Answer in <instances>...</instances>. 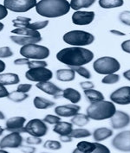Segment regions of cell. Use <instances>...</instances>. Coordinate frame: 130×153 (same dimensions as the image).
<instances>
[{
  "label": "cell",
  "instance_id": "836d02e7",
  "mask_svg": "<svg viewBox=\"0 0 130 153\" xmlns=\"http://www.w3.org/2000/svg\"><path fill=\"white\" fill-rule=\"evenodd\" d=\"M70 69L74 70L75 73H77L78 74H80L85 79H90L91 77V74L90 72L85 68H83L82 66H78V67H70Z\"/></svg>",
  "mask_w": 130,
  "mask_h": 153
},
{
  "label": "cell",
  "instance_id": "9a60e30c",
  "mask_svg": "<svg viewBox=\"0 0 130 153\" xmlns=\"http://www.w3.org/2000/svg\"><path fill=\"white\" fill-rule=\"evenodd\" d=\"M26 119L25 117H12L6 121V130L10 132H25V123Z\"/></svg>",
  "mask_w": 130,
  "mask_h": 153
},
{
  "label": "cell",
  "instance_id": "7402d4cb",
  "mask_svg": "<svg viewBox=\"0 0 130 153\" xmlns=\"http://www.w3.org/2000/svg\"><path fill=\"white\" fill-rule=\"evenodd\" d=\"M63 97L67 99L68 100H69L70 102H72L73 104H76L81 100V94L75 90V89L69 88L64 90L63 92Z\"/></svg>",
  "mask_w": 130,
  "mask_h": 153
},
{
  "label": "cell",
  "instance_id": "f907efd6",
  "mask_svg": "<svg viewBox=\"0 0 130 153\" xmlns=\"http://www.w3.org/2000/svg\"><path fill=\"white\" fill-rule=\"evenodd\" d=\"M20 148H21V151H23L24 152L26 153H31L36 151V149L34 147H31V146H25V147H20Z\"/></svg>",
  "mask_w": 130,
  "mask_h": 153
},
{
  "label": "cell",
  "instance_id": "30bf717a",
  "mask_svg": "<svg viewBox=\"0 0 130 153\" xmlns=\"http://www.w3.org/2000/svg\"><path fill=\"white\" fill-rule=\"evenodd\" d=\"M110 100L113 103L119 105L130 104V87H122L115 90L111 94Z\"/></svg>",
  "mask_w": 130,
  "mask_h": 153
},
{
  "label": "cell",
  "instance_id": "d6a6232c",
  "mask_svg": "<svg viewBox=\"0 0 130 153\" xmlns=\"http://www.w3.org/2000/svg\"><path fill=\"white\" fill-rule=\"evenodd\" d=\"M31 19L29 17H24V16H18L12 20L13 25L16 28H22V27H27L31 24Z\"/></svg>",
  "mask_w": 130,
  "mask_h": 153
},
{
  "label": "cell",
  "instance_id": "f6af8a7d",
  "mask_svg": "<svg viewBox=\"0 0 130 153\" xmlns=\"http://www.w3.org/2000/svg\"><path fill=\"white\" fill-rule=\"evenodd\" d=\"M8 15V10L5 8L3 4H0V20L5 18Z\"/></svg>",
  "mask_w": 130,
  "mask_h": 153
},
{
  "label": "cell",
  "instance_id": "7a4b0ae2",
  "mask_svg": "<svg viewBox=\"0 0 130 153\" xmlns=\"http://www.w3.org/2000/svg\"><path fill=\"white\" fill-rule=\"evenodd\" d=\"M70 10V4L66 0H41L36 5L37 12L44 17L64 16Z\"/></svg>",
  "mask_w": 130,
  "mask_h": 153
},
{
  "label": "cell",
  "instance_id": "ba28073f",
  "mask_svg": "<svg viewBox=\"0 0 130 153\" xmlns=\"http://www.w3.org/2000/svg\"><path fill=\"white\" fill-rule=\"evenodd\" d=\"M25 77L31 81L45 82L49 81L53 77V73L46 68H37L28 70L25 74Z\"/></svg>",
  "mask_w": 130,
  "mask_h": 153
},
{
  "label": "cell",
  "instance_id": "e575fe53",
  "mask_svg": "<svg viewBox=\"0 0 130 153\" xmlns=\"http://www.w3.org/2000/svg\"><path fill=\"white\" fill-rule=\"evenodd\" d=\"M49 24V21H39V22H36V23H33V24H30L27 28L28 29H31V30H42V29H44L47 25Z\"/></svg>",
  "mask_w": 130,
  "mask_h": 153
},
{
  "label": "cell",
  "instance_id": "e0dca14e",
  "mask_svg": "<svg viewBox=\"0 0 130 153\" xmlns=\"http://www.w3.org/2000/svg\"><path fill=\"white\" fill-rule=\"evenodd\" d=\"M80 106L77 105H59L55 108V113L59 117H73L80 111Z\"/></svg>",
  "mask_w": 130,
  "mask_h": 153
},
{
  "label": "cell",
  "instance_id": "cb8c5ba5",
  "mask_svg": "<svg viewBox=\"0 0 130 153\" xmlns=\"http://www.w3.org/2000/svg\"><path fill=\"white\" fill-rule=\"evenodd\" d=\"M57 77L61 81H72L75 77V72L72 69H59L57 71Z\"/></svg>",
  "mask_w": 130,
  "mask_h": 153
},
{
  "label": "cell",
  "instance_id": "5b68a950",
  "mask_svg": "<svg viewBox=\"0 0 130 153\" xmlns=\"http://www.w3.org/2000/svg\"><path fill=\"white\" fill-rule=\"evenodd\" d=\"M94 70L100 74H110L119 71L121 68L120 62L110 56H103L98 58L93 64Z\"/></svg>",
  "mask_w": 130,
  "mask_h": 153
},
{
  "label": "cell",
  "instance_id": "5bb4252c",
  "mask_svg": "<svg viewBox=\"0 0 130 153\" xmlns=\"http://www.w3.org/2000/svg\"><path fill=\"white\" fill-rule=\"evenodd\" d=\"M94 11H75L72 15V22L75 25H88L95 19Z\"/></svg>",
  "mask_w": 130,
  "mask_h": 153
},
{
  "label": "cell",
  "instance_id": "7bdbcfd3",
  "mask_svg": "<svg viewBox=\"0 0 130 153\" xmlns=\"http://www.w3.org/2000/svg\"><path fill=\"white\" fill-rule=\"evenodd\" d=\"M32 88V86L31 84H20L17 88H16V91L18 92H21V93H25V94H27L31 89Z\"/></svg>",
  "mask_w": 130,
  "mask_h": 153
},
{
  "label": "cell",
  "instance_id": "484cf974",
  "mask_svg": "<svg viewBox=\"0 0 130 153\" xmlns=\"http://www.w3.org/2000/svg\"><path fill=\"white\" fill-rule=\"evenodd\" d=\"M84 94H85L86 98L88 99V100L91 103L104 100V95L101 92L93 88L89 89V90H84Z\"/></svg>",
  "mask_w": 130,
  "mask_h": 153
},
{
  "label": "cell",
  "instance_id": "11a10c76",
  "mask_svg": "<svg viewBox=\"0 0 130 153\" xmlns=\"http://www.w3.org/2000/svg\"><path fill=\"white\" fill-rule=\"evenodd\" d=\"M4 114L0 111V120H4Z\"/></svg>",
  "mask_w": 130,
  "mask_h": 153
},
{
  "label": "cell",
  "instance_id": "ffe728a7",
  "mask_svg": "<svg viewBox=\"0 0 130 153\" xmlns=\"http://www.w3.org/2000/svg\"><path fill=\"white\" fill-rule=\"evenodd\" d=\"M20 81L19 76L16 74L7 73V74H0V84L4 86L7 85H15Z\"/></svg>",
  "mask_w": 130,
  "mask_h": 153
},
{
  "label": "cell",
  "instance_id": "f35d334b",
  "mask_svg": "<svg viewBox=\"0 0 130 153\" xmlns=\"http://www.w3.org/2000/svg\"><path fill=\"white\" fill-rule=\"evenodd\" d=\"M119 19L122 24L130 26V11L125 10V11L122 12L119 16Z\"/></svg>",
  "mask_w": 130,
  "mask_h": 153
},
{
  "label": "cell",
  "instance_id": "8992f818",
  "mask_svg": "<svg viewBox=\"0 0 130 153\" xmlns=\"http://www.w3.org/2000/svg\"><path fill=\"white\" fill-rule=\"evenodd\" d=\"M20 54L28 59L43 60L49 56V50L47 47L38 44H30L23 46L20 49Z\"/></svg>",
  "mask_w": 130,
  "mask_h": 153
},
{
  "label": "cell",
  "instance_id": "d4e9b609",
  "mask_svg": "<svg viewBox=\"0 0 130 153\" xmlns=\"http://www.w3.org/2000/svg\"><path fill=\"white\" fill-rule=\"evenodd\" d=\"M12 34H16L23 36H29V37H36L39 38L41 37V34L38 31L33 30L31 29H28L27 27H22V28H16L11 31Z\"/></svg>",
  "mask_w": 130,
  "mask_h": 153
},
{
  "label": "cell",
  "instance_id": "816d5d0a",
  "mask_svg": "<svg viewBox=\"0 0 130 153\" xmlns=\"http://www.w3.org/2000/svg\"><path fill=\"white\" fill-rule=\"evenodd\" d=\"M110 33L114 34L115 36H124L126 34L125 33L122 32V31H119V30H110Z\"/></svg>",
  "mask_w": 130,
  "mask_h": 153
},
{
  "label": "cell",
  "instance_id": "9f6ffc18",
  "mask_svg": "<svg viewBox=\"0 0 130 153\" xmlns=\"http://www.w3.org/2000/svg\"><path fill=\"white\" fill-rule=\"evenodd\" d=\"M4 27V25L3 24V23H1V22H0V32H1L2 30H3Z\"/></svg>",
  "mask_w": 130,
  "mask_h": 153
},
{
  "label": "cell",
  "instance_id": "52a82bcc",
  "mask_svg": "<svg viewBox=\"0 0 130 153\" xmlns=\"http://www.w3.org/2000/svg\"><path fill=\"white\" fill-rule=\"evenodd\" d=\"M36 0H4V6L14 12H26L36 7Z\"/></svg>",
  "mask_w": 130,
  "mask_h": 153
},
{
  "label": "cell",
  "instance_id": "6da1fadb",
  "mask_svg": "<svg viewBox=\"0 0 130 153\" xmlns=\"http://www.w3.org/2000/svg\"><path fill=\"white\" fill-rule=\"evenodd\" d=\"M57 60L70 67H78L90 63L94 58V53L81 47H69L60 50L57 55Z\"/></svg>",
  "mask_w": 130,
  "mask_h": 153
},
{
  "label": "cell",
  "instance_id": "83f0119b",
  "mask_svg": "<svg viewBox=\"0 0 130 153\" xmlns=\"http://www.w3.org/2000/svg\"><path fill=\"white\" fill-rule=\"evenodd\" d=\"M33 103H34L35 107L37 109H48L55 105L54 102L50 101L49 100H46L44 98H42V97H36L34 99Z\"/></svg>",
  "mask_w": 130,
  "mask_h": 153
},
{
  "label": "cell",
  "instance_id": "4316f807",
  "mask_svg": "<svg viewBox=\"0 0 130 153\" xmlns=\"http://www.w3.org/2000/svg\"><path fill=\"white\" fill-rule=\"evenodd\" d=\"M70 8L75 10H79L82 8H89L95 4V0H72L70 3Z\"/></svg>",
  "mask_w": 130,
  "mask_h": 153
},
{
  "label": "cell",
  "instance_id": "c3c4849f",
  "mask_svg": "<svg viewBox=\"0 0 130 153\" xmlns=\"http://www.w3.org/2000/svg\"><path fill=\"white\" fill-rule=\"evenodd\" d=\"M8 90L6 89V88L4 85L0 84V98H4V97H8L9 95Z\"/></svg>",
  "mask_w": 130,
  "mask_h": 153
},
{
  "label": "cell",
  "instance_id": "d6986e66",
  "mask_svg": "<svg viewBox=\"0 0 130 153\" xmlns=\"http://www.w3.org/2000/svg\"><path fill=\"white\" fill-rule=\"evenodd\" d=\"M73 130V126L72 123H69V122H58L56 124V126H54L53 131L59 134L60 136L62 135H69L70 132Z\"/></svg>",
  "mask_w": 130,
  "mask_h": 153
},
{
  "label": "cell",
  "instance_id": "44dd1931",
  "mask_svg": "<svg viewBox=\"0 0 130 153\" xmlns=\"http://www.w3.org/2000/svg\"><path fill=\"white\" fill-rule=\"evenodd\" d=\"M76 149L74 151V153L75 152H96V143H90L87 141H81L79 142L76 145Z\"/></svg>",
  "mask_w": 130,
  "mask_h": 153
},
{
  "label": "cell",
  "instance_id": "60d3db41",
  "mask_svg": "<svg viewBox=\"0 0 130 153\" xmlns=\"http://www.w3.org/2000/svg\"><path fill=\"white\" fill-rule=\"evenodd\" d=\"M13 56V52L9 47L0 48V58H8Z\"/></svg>",
  "mask_w": 130,
  "mask_h": 153
},
{
  "label": "cell",
  "instance_id": "4dcf8cb0",
  "mask_svg": "<svg viewBox=\"0 0 130 153\" xmlns=\"http://www.w3.org/2000/svg\"><path fill=\"white\" fill-rule=\"evenodd\" d=\"M28 97H29V95L27 94L21 93L18 91H14V92H11L9 94L8 99L14 101V102H22V101L25 100Z\"/></svg>",
  "mask_w": 130,
  "mask_h": 153
},
{
  "label": "cell",
  "instance_id": "f5cc1de1",
  "mask_svg": "<svg viewBox=\"0 0 130 153\" xmlns=\"http://www.w3.org/2000/svg\"><path fill=\"white\" fill-rule=\"evenodd\" d=\"M123 76L125 77V79L130 81V69L129 70H127L126 72L123 73Z\"/></svg>",
  "mask_w": 130,
  "mask_h": 153
},
{
  "label": "cell",
  "instance_id": "9c48e42d",
  "mask_svg": "<svg viewBox=\"0 0 130 153\" xmlns=\"http://www.w3.org/2000/svg\"><path fill=\"white\" fill-rule=\"evenodd\" d=\"M25 128L26 133H29L31 136L35 137H43L48 131V127L45 125V122L38 119H34L29 121Z\"/></svg>",
  "mask_w": 130,
  "mask_h": 153
},
{
  "label": "cell",
  "instance_id": "ab89813d",
  "mask_svg": "<svg viewBox=\"0 0 130 153\" xmlns=\"http://www.w3.org/2000/svg\"><path fill=\"white\" fill-rule=\"evenodd\" d=\"M43 120L44 121L45 123H48V124H57L58 122H60L61 121V119H60V117L57 115H51V114H49V115H46L45 116V118Z\"/></svg>",
  "mask_w": 130,
  "mask_h": 153
},
{
  "label": "cell",
  "instance_id": "f1b7e54d",
  "mask_svg": "<svg viewBox=\"0 0 130 153\" xmlns=\"http://www.w3.org/2000/svg\"><path fill=\"white\" fill-rule=\"evenodd\" d=\"M90 117L87 114L83 113H77L76 115L73 116V119H71V123L77 126H84L90 122Z\"/></svg>",
  "mask_w": 130,
  "mask_h": 153
},
{
  "label": "cell",
  "instance_id": "8fae6325",
  "mask_svg": "<svg viewBox=\"0 0 130 153\" xmlns=\"http://www.w3.org/2000/svg\"><path fill=\"white\" fill-rule=\"evenodd\" d=\"M115 149L122 152H130V131H125L117 134L112 141Z\"/></svg>",
  "mask_w": 130,
  "mask_h": 153
},
{
  "label": "cell",
  "instance_id": "f546056e",
  "mask_svg": "<svg viewBox=\"0 0 130 153\" xmlns=\"http://www.w3.org/2000/svg\"><path fill=\"white\" fill-rule=\"evenodd\" d=\"M124 2L122 0H100L99 5L103 9H113L121 7Z\"/></svg>",
  "mask_w": 130,
  "mask_h": 153
},
{
  "label": "cell",
  "instance_id": "681fc988",
  "mask_svg": "<svg viewBox=\"0 0 130 153\" xmlns=\"http://www.w3.org/2000/svg\"><path fill=\"white\" fill-rule=\"evenodd\" d=\"M60 140L64 143H69L72 141V137L69 135H62L60 136Z\"/></svg>",
  "mask_w": 130,
  "mask_h": 153
},
{
  "label": "cell",
  "instance_id": "6f0895ef",
  "mask_svg": "<svg viewBox=\"0 0 130 153\" xmlns=\"http://www.w3.org/2000/svg\"><path fill=\"white\" fill-rule=\"evenodd\" d=\"M4 129L3 127H1V126H0V136L3 134V132H4Z\"/></svg>",
  "mask_w": 130,
  "mask_h": 153
},
{
  "label": "cell",
  "instance_id": "74e56055",
  "mask_svg": "<svg viewBox=\"0 0 130 153\" xmlns=\"http://www.w3.org/2000/svg\"><path fill=\"white\" fill-rule=\"evenodd\" d=\"M47 65H48L47 62L44 61L35 60V61H31L28 64V67L30 69H32V68H46Z\"/></svg>",
  "mask_w": 130,
  "mask_h": 153
},
{
  "label": "cell",
  "instance_id": "db71d44e",
  "mask_svg": "<svg viewBox=\"0 0 130 153\" xmlns=\"http://www.w3.org/2000/svg\"><path fill=\"white\" fill-rule=\"evenodd\" d=\"M5 69V63L0 60V73H2L4 70Z\"/></svg>",
  "mask_w": 130,
  "mask_h": 153
},
{
  "label": "cell",
  "instance_id": "b9f144b4",
  "mask_svg": "<svg viewBox=\"0 0 130 153\" xmlns=\"http://www.w3.org/2000/svg\"><path fill=\"white\" fill-rule=\"evenodd\" d=\"M26 143L29 145H39L42 143V139L39 137L31 136L26 138Z\"/></svg>",
  "mask_w": 130,
  "mask_h": 153
},
{
  "label": "cell",
  "instance_id": "7c38bea8",
  "mask_svg": "<svg viewBox=\"0 0 130 153\" xmlns=\"http://www.w3.org/2000/svg\"><path fill=\"white\" fill-rule=\"evenodd\" d=\"M23 144V137L19 132H11L0 141V148H20Z\"/></svg>",
  "mask_w": 130,
  "mask_h": 153
},
{
  "label": "cell",
  "instance_id": "1f68e13d",
  "mask_svg": "<svg viewBox=\"0 0 130 153\" xmlns=\"http://www.w3.org/2000/svg\"><path fill=\"white\" fill-rule=\"evenodd\" d=\"M69 136L75 138H82V137H88L91 136V132L89 130L78 128V129H73L70 132Z\"/></svg>",
  "mask_w": 130,
  "mask_h": 153
},
{
  "label": "cell",
  "instance_id": "2e32d148",
  "mask_svg": "<svg viewBox=\"0 0 130 153\" xmlns=\"http://www.w3.org/2000/svg\"><path fill=\"white\" fill-rule=\"evenodd\" d=\"M36 87L37 88H39L42 91H43L44 93H46L47 94L52 95L55 98H58V97L63 96V92L64 90L58 88L56 86L54 83L49 82V81H45V82H38Z\"/></svg>",
  "mask_w": 130,
  "mask_h": 153
},
{
  "label": "cell",
  "instance_id": "4fadbf2b",
  "mask_svg": "<svg viewBox=\"0 0 130 153\" xmlns=\"http://www.w3.org/2000/svg\"><path fill=\"white\" fill-rule=\"evenodd\" d=\"M111 125L114 129H122L129 126L130 123V116L122 111H116L110 118Z\"/></svg>",
  "mask_w": 130,
  "mask_h": 153
},
{
  "label": "cell",
  "instance_id": "7dc6e473",
  "mask_svg": "<svg viewBox=\"0 0 130 153\" xmlns=\"http://www.w3.org/2000/svg\"><path fill=\"white\" fill-rule=\"evenodd\" d=\"M122 50L126 53L130 54V40H127L122 43Z\"/></svg>",
  "mask_w": 130,
  "mask_h": 153
},
{
  "label": "cell",
  "instance_id": "277c9868",
  "mask_svg": "<svg viewBox=\"0 0 130 153\" xmlns=\"http://www.w3.org/2000/svg\"><path fill=\"white\" fill-rule=\"evenodd\" d=\"M63 39L71 46L81 47L90 45L95 41V36L91 33L83 30H71L65 33Z\"/></svg>",
  "mask_w": 130,
  "mask_h": 153
},
{
  "label": "cell",
  "instance_id": "8d00e7d4",
  "mask_svg": "<svg viewBox=\"0 0 130 153\" xmlns=\"http://www.w3.org/2000/svg\"><path fill=\"white\" fill-rule=\"evenodd\" d=\"M44 148L46 149H49V150H59L62 148V145L60 142L58 141H55V140H48L44 143V145H43Z\"/></svg>",
  "mask_w": 130,
  "mask_h": 153
},
{
  "label": "cell",
  "instance_id": "bcb514c9",
  "mask_svg": "<svg viewBox=\"0 0 130 153\" xmlns=\"http://www.w3.org/2000/svg\"><path fill=\"white\" fill-rule=\"evenodd\" d=\"M30 62L31 61L28 58H19L14 61V63L16 65H28Z\"/></svg>",
  "mask_w": 130,
  "mask_h": 153
},
{
  "label": "cell",
  "instance_id": "ee69618b",
  "mask_svg": "<svg viewBox=\"0 0 130 153\" xmlns=\"http://www.w3.org/2000/svg\"><path fill=\"white\" fill-rule=\"evenodd\" d=\"M80 86L83 90H89V89L94 88V87H95L94 83L91 81H82L80 83Z\"/></svg>",
  "mask_w": 130,
  "mask_h": 153
},
{
  "label": "cell",
  "instance_id": "ac0fdd59",
  "mask_svg": "<svg viewBox=\"0 0 130 153\" xmlns=\"http://www.w3.org/2000/svg\"><path fill=\"white\" fill-rule=\"evenodd\" d=\"M10 39L13 41V42H15L18 45L26 46V45H30V44H36L37 42H39L42 40V37L39 38H36V37H29V36H11Z\"/></svg>",
  "mask_w": 130,
  "mask_h": 153
},
{
  "label": "cell",
  "instance_id": "3957f363",
  "mask_svg": "<svg viewBox=\"0 0 130 153\" xmlns=\"http://www.w3.org/2000/svg\"><path fill=\"white\" fill-rule=\"evenodd\" d=\"M116 112L113 102L100 100L91 103L87 109V115L94 120H105L110 119Z\"/></svg>",
  "mask_w": 130,
  "mask_h": 153
},
{
  "label": "cell",
  "instance_id": "603a6c76",
  "mask_svg": "<svg viewBox=\"0 0 130 153\" xmlns=\"http://www.w3.org/2000/svg\"><path fill=\"white\" fill-rule=\"evenodd\" d=\"M113 135V131L106 127H101L96 129L94 133H93V137L94 139L96 142H100V141H103L107 138L110 137Z\"/></svg>",
  "mask_w": 130,
  "mask_h": 153
},
{
  "label": "cell",
  "instance_id": "d590c367",
  "mask_svg": "<svg viewBox=\"0 0 130 153\" xmlns=\"http://www.w3.org/2000/svg\"><path fill=\"white\" fill-rule=\"evenodd\" d=\"M119 80H120V76L118 74H110L105 75V77H103V79L102 80V81L104 84H114V83L118 82Z\"/></svg>",
  "mask_w": 130,
  "mask_h": 153
}]
</instances>
